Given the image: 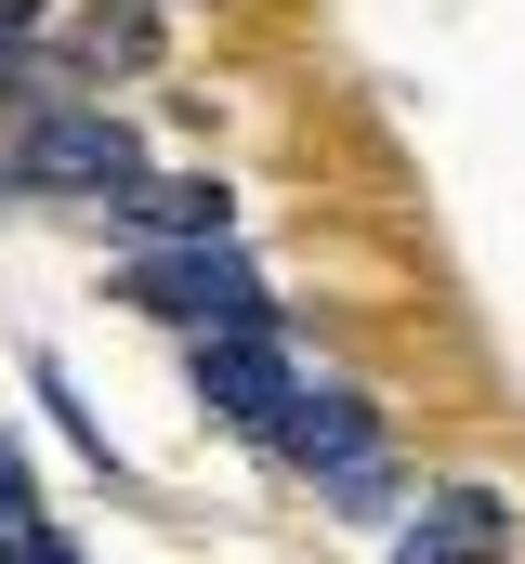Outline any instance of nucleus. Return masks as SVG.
<instances>
[{
	"label": "nucleus",
	"mask_w": 525,
	"mask_h": 564,
	"mask_svg": "<svg viewBox=\"0 0 525 564\" xmlns=\"http://www.w3.org/2000/svg\"><path fill=\"white\" fill-rule=\"evenodd\" d=\"M368 394H342V381H329V368H302V381H289V408H276V433H262V446H276V459H289V473H329V459H342V446H368Z\"/></svg>",
	"instance_id": "4"
},
{
	"label": "nucleus",
	"mask_w": 525,
	"mask_h": 564,
	"mask_svg": "<svg viewBox=\"0 0 525 564\" xmlns=\"http://www.w3.org/2000/svg\"><path fill=\"white\" fill-rule=\"evenodd\" d=\"M315 486H329L342 512H368V525H382V512H407V459H394L382 433H368V446H342V459H329Z\"/></svg>",
	"instance_id": "7"
},
{
	"label": "nucleus",
	"mask_w": 525,
	"mask_h": 564,
	"mask_svg": "<svg viewBox=\"0 0 525 564\" xmlns=\"http://www.w3.org/2000/svg\"><path fill=\"white\" fill-rule=\"evenodd\" d=\"M131 171H144V144L119 119H26V144H13V184H53V197H106Z\"/></svg>",
	"instance_id": "3"
},
{
	"label": "nucleus",
	"mask_w": 525,
	"mask_h": 564,
	"mask_svg": "<svg viewBox=\"0 0 525 564\" xmlns=\"http://www.w3.org/2000/svg\"><path fill=\"white\" fill-rule=\"evenodd\" d=\"M119 237H224V184H197V171H131L93 197Z\"/></svg>",
	"instance_id": "5"
},
{
	"label": "nucleus",
	"mask_w": 525,
	"mask_h": 564,
	"mask_svg": "<svg viewBox=\"0 0 525 564\" xmlns=\"http://www.w3.org/2000/svg\"><path fill=\"white\" fill-rule=\"evenodd\" d=\"M79 66H93V79H144V66H158V26H144V13H93Z\"/></svg>",
	"instance_id": "8"
},
{
	"label": "nucleus",
	"mask_w": 525,
	"mask_h": 564,
	"mask_svg": "<svg viewBox=\"0 0 525 564\" xmlns=\"http://www.w3.org/2000/svg\"><path fill=\"white\" fill-rule=\"evenodd\" d=\"M131 302L144 315H171V328H262L276 302H262V276L224 250V237H131Z\"/></svg>",
	"instance_id": "1"
},
{
	"label": "nucleus",
	"mask_w": 525,
	"mask_h": 564,
	"mask_svg": "<svg viewBox=\"0 0 525 564\" xmlns=\"http://www.w3.org/2000/svg\"><path fill=\"white\" fill-rule=\"evenodd\" d=\"M394 539L433 564V552H500L513 539V512L486 499V486H447V499H420V512H394Z\"/></svg>",
	"instance_id": "6"
},
{
	"label": "nucleus",
	"mask_w": 525,
	"mask_h": 564,
	"mask_svg": "<svg viewBox=\"0 0 525 564\" xmlns=\"http://www.w3.org/2000/svg\"><path fill=\"white\" fill-rule=\"evenodd\" d=\"M184 368H197V394H211L237 433H276L289 381H302V355L276 341V315H262V328H184Z\"/></svg>",
	"instance_id": "2"
}]
</instances>
